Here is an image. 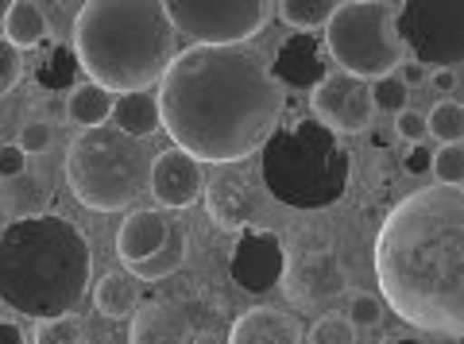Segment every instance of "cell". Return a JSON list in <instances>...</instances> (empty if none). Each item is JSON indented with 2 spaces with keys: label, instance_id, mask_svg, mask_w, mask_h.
I'll return each instance as SVG.
<instances>
[{
  "label": "cell",
  "instance_id": "6da1fadb",
  "mask_svg": "<svg viewBox=\"0 0 464 344\" xmlns=\"http://www.w3.org/2000/svg\"><path fill=\"white\" fill-rule=\"evenodd\" d=\"M283 117V85L244 51L194 43L159 78V124L198 163H240L267 143Z\"/></svg>",
  "mask_w": 464,
  "mask_h": 344
},
{
  "label": "cell",
  "instance_id": "7a4b0ae2",
  "mask_svg": "<svg viewBox=\"0 0 464 344\" xmlns=\"http://www.w3.org/2000/svg\"><path fill=\"white\" fill-rule=\"evenodd\" d=\"M380 298L430 337H464V190L426 186L387 213L375 236Z\"/></svg>",
  "mask_w": 464,
  "mask_h": 344
},
{
  "label": "cell",
  "instance_id": "3957f363",
  "mask_svg": "<svg viewBox=\"0 0 464 344\" xmlns=\"http://www.w3.org/2000/svg\"><path fill=\"white\" fill-rule=\"evenodd\" d=\"M90 240L70 217H16L0 233V302L35 321L74 313L90 291Z\"/></svg>",
  "mask_w": 464,
  "mask_h": 344
},
{
  "label": "cell",
  "instance_id": "277c9868",
  "mask_svg": "<svg viewBox=\"0 0 464 344\" xmlns=\"http://www.w3.org/2000/svg\"><path fill=\"white\" fill-rule=\"evenodd\" d=\"M74 54L109 93H140L174 59V27L159 0H85L74 20Z\"/></svg>",
  "mask_w": 464,
  "mask_h": 344
},
{
  "label": "cell",
  "instance_id": "5b68a950",
  "mask_svg": "<svg viewBox=\"0 0 464 344\" xmlns=\"http://www.w3.org/2000/svg\"><path fill=\"white\" fill-rule=\"evenodd\" d=\"M348 178H353V155L322 120L275 128L264 143V182L286 209L314 213L337 205Z\"/></svg>",
  "mask_w": 464,
  "mask_h": 344
},
{
  "label": "cell",
  "instance_id": "8992f818",
  "mask_svg": "<svg viewBox=\"0 0 464 344\" xmlns=\"http://www.w3.org/2000/svg\"><path fill=\"white\" fill-rule=\"evenodd\" d=\"M148 170L151 159L143 155V148L116 132V128H82V136L70 143L66 155V178L70 190L85 209L97 213H116L136 205L143 190H148Z\"/></svg>",
  "mask_w": 464,
  "mask_h": 344
},
{
  "label": "cell",
  "instance_id": "52a82bcc",
  "mask_svg": "<svg viewBox=\"0 0 464 344\" xmlns=\"http://www.w3.org/2000/svg\"><path fill=\"white\" fill-rule=\"evenodd\" d=\"M325 51L341 74L387 78L402 62V43L395 32V12L383 0H348L325 24Z\"/></svg>",
  "mask_w": 464,
  "mask_h": 344
},
{
  "label": "cell",
  "instance_id": "ba28073f",
  "mask_svg": "<svg viewBox=\"0 0 464 344\" xmlns=\"http://www.w3.org/2000/svg\"><path fill=\"white\" fill-rule=\"evenodd\" d=\"M399 43L426 70H457L464 59V0H402Z\"/></svg>",
  "mask_w": 464,
  "mask_h": 344
},
{
  "label": "cell",
  "instance_id": "9c48e42d",
  "mask_svg": "<svg viewBox=\"0 0 464 344\" xmlns=\"http://www.w3.org/2000/svg\"><path fill=\"white\" fill-rule=\"evenodd\" d=\"M174 32L209 47H232L267 24L271 0H159Z\"/></svg>",
  "mask_w": 464,
  "mask_h": 344
},
{
  "label": "cell",
  "instance_id": "30bf717a",
  "mask_svg": "<svg viewBox=\"0 0 464 344\" xmlns=\"http://www.w3.org/2000/svg\"><path fill=\"white\" fill-rule=\"evenodd\" d=\"M314 112L333 132H348V136L368 132L375 117L368 81L353 74H325L314 85Z\"/></svg>",
  "mask_w": 464,
  "mask_h": 344
},
{
  "label": "cell",
  "instance_id": "8fae6325",
  "mask_svg": "<svg viewBox=\"0 0 464 344\" xmlns=\"http://www.w3.org/2000/svg\"><path fill=\"white\" fill-rule=\"evenodd\" d=\"M279 282H283V291H286L290 302L302 306V310H310V306H329L333 298H341L344 286H348V275H344V267H341L337 255L325 252V248H317V252L295 255V260L283 267Z\"/></svg>",
  "mask_w": 464,
  "mask_h": 344
},
{
  "label": "cell",
  "instance_id": "7c38bea8",
  "mask_svg": "<svg viewBox=\"0 0 464 344\" xmlns=\"http://www.w3.org/2000/svg\"><path fill=\"white\" fill-rule=\"evenodd\" d=\"M283 267H286V248L267 228L244 233L237 248H232V279L248 294H267L271 286H279Z\"/></svg>",
  "mask_w": 464,
  "mask_h": 344
},
{
  "label": "cell",
  "instance_id": "4fadbf2b",
  "mask_svg": "<svg viewBox=\"0 0 464 344\" xmlns=\"http://www.w3.org/2000/svg\"><path fill=\"white\" fill-rule=\"evenodd\" d=\"M201 163L194 159V155H186L179 148H170L163 155H155V163L148 170V190L155 194L159 205L167 209H186L198 202L201 194Z\"/></svg>",
  "mask_w": 464,
  "mask_h": 344
},
{
  "label": "cell",
  "instance_id": "5bb4252c",
  "mask_svg": "<svg viewBox=\"0 0 464 344\" xmlns=\"http://www.w3.org/2000/svg\"><path fill=\"white\" fill-rule=\"evenodd\" d=\"M170 225L174 221H167L163 213H155V209L128 213L124 225L116 228V255L124 260V267H136L163 252V244L170 240Z\"/></svg>",
  "mask_w": 464,
  "mask_h": 344
},
{
  "label": "cell",
  "instance_id": "9a60e30c",
  "mask_svg": "<svg viewBox=\"0 0 464 344\" xmlns=\"http://www.w3.org/2000/svg\"><path fill=\"white\" fill-rule=\"evenodd\" d=\"M279 85H295V90H310L325 78V51L317 47L314 32H298L290 35L279 54H275V74Z\"/></svg>",
  "mask_w": 464,
  "mask_h": 344
},
{
  "label": "cell",
  "instance_id": "2e32d148",
  "mask_svg": "<svg viewBox=\"0 0 464 344\" xmlns=\"http://www.w3.org/2000/svg\"><path fill=\"white\" fill-rule=\"evenodd\" d=\"M201 197H206V213L213 225L237 233L252 221V209H256V197H252V186L237 178V175H217L201 186Z\"/></svg>",
  "mask_w": 464,
  "mask_h": 344
},
{
  "label": "cell",
  "instance_id": "e0dca14e",
  "mask_svg": "<svg viewBox=\"0 0 464 344\" xmlns=\"http://www.w3.org/2000/svg\"><path fill=\"white\" fill-rule=\"evenodd\" d=\"M228 344H302V325L275 306H252L232 321Z\"/></svg>",
  "mask_w": 464,
  "mask_h": 344
},
{
  "label": "cell",
  "instance_id": "ac0fdd59",
  "mask_svg": "<svg viewBox=\"0 0 464 344\" xmlns=\"http://www.w3.org/2000/svg\"><path fill=\"white\" fill-rule=\"evenodd\" d=\"M132 333L128 340L132 344H190V321L186 313L174 306V302H148L132 310Z\"/></svg>",
  "mask_w": 464,
  "mask_h": 344
},
{
  "label": "cell",
  "instance_id": "d6986e66",
  "mask_svg": "<svg viewBox=\"0 0 464 344\" xmlns=\"http://www.w3.org/2000/svg\"><path fill=\"white\" fill-rule=\"evenodd\" d=\"M109 117L116 120V132H124L132 139H143V136H151L159 128V101L148 90L121 93V97H112V112H109Z\"/></svg>",
  "mask_w": 464,
  "mask_h": 344
},
{
  "label": "cell",
  "instance_id": "ffe728a7",
  "mask_svg": "<svg viewBox=\"0 0 464 344\" xmlns=\"http://www.w3.org/2000/svg\"><path fill=\"white\" fill-rule=\"evenodd\" d=\"M47 197H51L47 178L35 175V170H24V175L8 178V190L0 194V209H8L12 217H35L47 205Z\"/></svg>",
  "mask_w": 464,
  "mask_h": 344
},
{
  "label": "cell",
  "instance_id": "44dd1931",
  "mask_svg": "<svg viewBox=\"0 0 464 344\" xmlns=\"http://www.w3.org/2000/svg\"><path fill=\"white\" fill-rule=\"evenodd\" d=\"M93 302L97 310L105 313V318H128L136 306H140V286H136V275H128V271H109L105 279L97 282L93 291Z\"/></svg>",
  "mask_w": 464,
  "mask_h": 344
},
{
  "label": "cell",
  "instance_id": "7402d4cb",
  "mask_svg": "<svg viewBox=\"0 0 464 344\" xmlns=\"http://www.w3.org/2000/svg\"><path fill=\"white\" fill-rule=\"evenodd\" d=\"M5 39L12 47H39L47 39V16L35 0H12L5 12Z\"/></svg>",
  "mask_w": 464,
  "mask_h": 344
},
{
  "label": "cell",
  "instance_id": "603a6c76",
  "mask_svg": "<svg viewBox=\"0 0 464 344\" xmlns=\"http://www.w3.org/2000/svg\"><path fill=\"white\" fill-rule=\"evenodd\" d=\"M66 112H70V120H74V124L97 128V124L109 120V112H112V93L105 90V85H97V81H82V85H74V90H70Z\"/></svg>",
  "mask_w": 464,
  "mask_h": 344
},
{
  "label": "cell",
  "instance_id": "cb8c5ba5",
  "mask_svg": "<svg viewBox=\"0 0 464 344\" xmlns=\"http://www.w3.org/2000/svg\"><path fill=\"white\" fill-rule=\"evenodd\" d=\"M182 263H186V225L174 221L170 225V240L163 244V252L151 255V260H143V263H136V267H128V271H132L136 279H167Z\"/></svg>",
  "mask_w": 464,
  "mask_h": 344
},
{
  "label": "cell",
  "instance_id": "d4e9b609",
  "mask_svg": "<svg viewBox=\"0 0 464 344\" xmlns=\"http://www.w3.org/2000/svg\"><path fill=\"white\" fill-rule=\"evenodd\" d=\"M74 78H78V54L63 47V43H51L35 66V81L43 90H66Z\"/></svg>",
  "mask_w": 464,
  "mask_h": 344
},
{
  "label": "cell",
  "instance_id": "484cf974",
  "mask_svg": "<svg viewBox=\"0 0 464 344\" xmlns=\"http://www.w3.org/2000/svg\"><path fill=\"white\" fill-rule=\"evenodd\" d=\"M337 12V0H279V16L295 32H317Z\"/></svg>",
  "mask_w": 464,
  "mask_h": 344
},
{
  "label": "cell",
  "instance_id": "4316f807",
  "mask_svg": "<svg viewBox=\"0 0 464 344\" xmlns=\"http://www.w3.org/2000/svg\"><path fill=\"white\" fill-rule=\"evenodd\" d=\"M426 136L441 143H460L464 139V109L457 101H438L426 117Z\"/></svg>",
  "mask_w": 464,
  "mask_h": 344
},
{
  "label": "cell",
  "instance_id": "83f0119b",
  "mask_svg": "<svg viewBox=\"0 0 464 344\" xmlns=\"http://www.w3.org/2000/svg\"><path fill=\"white\" fill-rule=\"evenodd\" d=\"M85 329L74 313H58V318H39L35 344H82Z\"/></svg>",
  "mask_w": 464,
  "mask_h": 344
},
{
  "label": "cell",
  "instance_id": "f1b7e54d",
  "mask_svg": "<svg viewBox=\"0 0 464 344\" xmlns=\"http://www.w3.org/2000/svg\"><path fill=\"white\" fill-rule=\"evenodd\" d=\"M310 344H356V329L344 313H322L310 329Z\"/></svg>",
  "mask_w": 464,
  "mask_h": 344
},
{
  "label": "cell",
  "instance_id": "f546056e",
  "mask_svg": "<svg viewBox=\"0 0 464 344\" xmlns=\"http://www.w3.org/2000/svg\"><path fill=\"white\" fill-rule=\"evenodd\" d=\"M372 109L375 112H402L406 109V101H411V93H406V85L399 81V78H375V85H372Z\"/></svg>",
  "mask_w": 464,
  "mask_h": 344
},
{
  "label": "cell",
  "instance_id": "4dcf8cb0",
  "mask_svg": "<svg viewBox=\"0 0 464 344\" xmlns=\"http://www.w3.org/2000/svg\"><path fill=\"white\" fill-rule=\"evenodd\" d=\"M433 175H438L441 186H460L464 182V148L460 143H445V148L430 159Z\"/></svg>",
  "mask_w": 464,
  "mask_h": 344
},
{
  "label": "cell",
  "instance_id": "1f68e13d",
  "mask_svg": "<svg viewBox=\"0 0 464 344\" xmlns=\"http://www.w3.org/2000/svg\"><path fill=\"white\" fill-rule=\"evenodd\" d=\"M344 318L353 321V329H372V325H380V318H383V302L372 291H360V294L348 298Z\"/></svg>",
  "mask_w": 464,
  "mask_h": 344
},
{
  "label": "cell",
  "instance_id": "d6a6232c",
  "mask_svg": "<svg viewBox=\"0 0 464 344\" xmlns=\"http://www.w3.org/2000/svg\"><path fill=\"white\" fill-rule=\"evenodd\" d=\"M54 143V128L47 124V120H32L20 132V139H16V148L24 151V155H43Z\"/></svg>",
  "mask_w": 464,
  "mask_h": 344
},
{
  "label": "cell",
  "instance_id": "836d02e7",
  "mask_svg": "<svg viewBox=\"0 0 464 344\" xmlns=\"http://www.w3.org/2000/svg\"><path fill=\"white\" fill-rule=\"evenodd\" d=\"M20 74H24V62H20V51L12 47L8 39H0V97H5L12 85L20 81Z\"/></svg>",
  "mask_w": 464,
  "mask_h": 344
},
{
  "label": "cell",
  "instance_id": "e575fe53",
  "mask_svg": "<svg viewBox=\"0 0 464 344\" xmlns=\"http://www.w3.org/2000/svg\"><path fill=\"white\" fill-rule=\"evenodd\" d=\"M395 132L402 136V143H422L426 139V117L422 112L402 109V112H395Z\"/></svg>",
  "mask_w": 464,
  "mask_h": 344
},
{
  "label": "cell",
  "instance_id": "d590c367",
  "mask_svg": "<svg viewBox=\"0 0 464 344\" xmlns=\"http://www.w3.org/2000/svg\"><path fill=\"white\" fill-rule=\"evenodd\" d=\"M27 170V155L16 148V143H8V148H0V178H16Z\"/></svg>",
  "mask_w": 464,
  "mask_h": 344
},
{
  "label": "cell",
  "instance_id": "8d00e7d4",
  "mask_svg": "<svg viewBox=\"0 0 464 344\" xmlns=\"http://www.w3.org/2000/svg\"><path fill=\"white\" fill-rule=\"evenodd\" d=\"M411 155H406V170H414V175H418V170H426L430 167V159H433V155L422 148V143H411Z\"/></svg>",
  "mask_w": 464,
  "mask_h": 344
},
{
  "label": "cell",
  "instance_id": "74e56055",
  "mask_svg": "<svg viewBox=\"0 0 464 344\" xmlns=\"http://www.w3.org/2000/svg\"><path fill=\"white\" fill-rule=\"evenodd\" d=\"M433 85L441 93H453L457 90V70H433Z\"/></svg>",
  "mask_w": 464,
  "mask_h": 344
},
{
  "label": "cell",
  "instance_id": "f35d334b",
  "mask_svg": "<svg viewBox=\"0 0 464 344\" xmlns=\"http://www.w3.org/2000/svg\"><path fill=\"white\" fill-rule=\"evenodd\" d=\"M399 81H402V85H418V81H426V66H422V62H406Z\"/></svg>",
  "mask_w": 464,
  "mask_h": 344
},
{
  "label": "cell",
  "instance_id": "ab89813d",
  "mask_svg": "<svg viewBox=\"0 0 464 344\" xmlns=\"http://www.w3.org/2000/svg\"><path fill=\"white\" fill-rule=\"evenodd\" d=\"M0 344H24V333L12 321H0Z\"/></svg>",
  "mask_w": 464,
  "mask_h": 344
},
{
  "label": "cell",
  "instance_id": "60d3db41",
  "mask_svg": "<svg viewBox=\"0 0 464 344\" xmlns=\"http://www.w3.org/2000/svg\"><path fill=\"white\" fill-rule=\"evenodd\" d=\"M383 344H460V340H445V337H430V340H422V337H395V340H383Z\"/></svg>",
  "mask_w": 464,
  "mask_h": 344
},
{
  "label": "cell",
  "instance_id": "b9f144b4",
  "mask_svg": "<svg viewBox=\"0 0 464 344\" xmlns=\"http://www.w3.org/2000/svg\"><path fill=\"white\" fill-rule=\"evenodd\" d=\"M190 344H221V337H217L213 329H201V333L190 337Z\"/></svg>",
  "mask_w": 464,
  "mask_h": 344
},
{
  "label": "cell",
  "instance_id": "7bdbcfd3",
  "mask_svg": "<svg viewBox=\"0 0 464 344\" xmlns=\"http://www.w3.org/2000/svg\"><path fill=\"white\" fill-rule=\"evenodd\" d=\"M8 5H12V0H0V20H5V12H8Z\"/></svg>",
  "mask_w": 464,
  "mask_h": 344
}]
</instances>
